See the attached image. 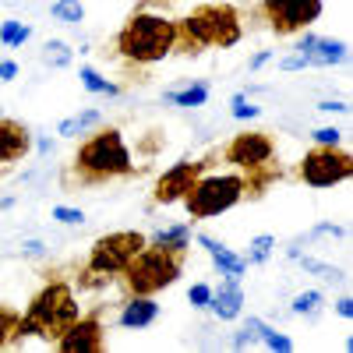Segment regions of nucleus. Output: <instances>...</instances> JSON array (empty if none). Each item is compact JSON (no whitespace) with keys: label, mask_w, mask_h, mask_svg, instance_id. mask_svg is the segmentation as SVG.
Here are the masks:
<instances>
[{"label":"nucleus","mask_w":353,"mask_h":353,"mask_svg":"<svg viewBox=\"0 0 353 353\" xmlns=\"http://www.w3.org/2000/svg\"><path fill=\"white\" fill-rule=\"evenodd\" d=\"M272 248H276V237H272V233H261V237H254L251 248H248V254H244L248 269H251V265H265V261H269Z\"/></svg>","instance_id":"28"},{"label":"nucleus","mask_w":353,"mask_h":353,"mask_svg":"<svg viewBox=\"0 0 353 353\" xmlns=\"http://www.w3.org/2000/svg\"><path fill=\"white\" fill-rule=\"evenodd\" d=\"M244 198H251V181L233 170V173H209L205 170L194 188L184 194V209L191 219H212V216H223L230 212L233 205H241Z\"/></svg>","instance_id":"7"},{"label":"nucleus","mask_w":353,"mask_h":353,"mask_svg":"<svg viewBox=\"0 0 353 353\" xmlns=\"http://www.w3.org/2000/svg\"><path fill=\"white\" fill-rule=\"evenodd\" d=\"M134 163L131 152L124 145V134L117 128H99L96 134H88L64 173V184H78V188H99L110 181H121V176H131Z\"/></svg>","instance_id":"1"},{"label":"nucleus","mask_w":353,"mask_h":353,"mask_svg":"<svg viewBox=\"0 0 353 353\" xmlns=\"http://www.w3.org/2000/svg\"><path fill=\"white\" fill-rule=\"evenodd\" d=\"M244 36V21L241 11L233 4H201L188 18L176 21V46L181 53H201L205 46H237Z\"/></svg>","instance_id":"3"},{"label":"nucleus","mask_w":353,"mask_h":353,"mask_svg":"<svg viewBox=\"0 0 353 353\" xmlns=\"http://www.w3.org/2000/svg\"><path fill=\"white\" fill-rule=\"evenodd\" d=\"M244 329H251V336L261 339L269 350H279V353H290V350H293V339L283 336V332H276L272 325H265L261 318H248V325H244Z\"/></svg>","instance_id":"21"},{"label":"nucleus","mask_w":353,"mask_h":353,"mask_svg":"<svg viewBox=\"0 0 353 353\" xmlns=\"http://www.w3.org/2000/svg\"><path fill=\"white\" fill-rule=\"evenodd\" d=\"M223 163H230L233 170H241L248 181H251V198H261L265 188H269L279 166H276V141L265 134V131H244V134H233L223 149Z\"/></svg>","instance_id":"6"},{"label":"nucleus","mask_w":353,"mask_h":353,"mask_svg":"<svg viewBox=\"0 0 353 353\" xmlns=\"http://www.w3.org/2000/svg\"><path fill=\"white\" fill-rule=\"evenodd\" d=\"M269 61H272V50H261V53H254L251 61H248V68H251V71H261Z\"/></svg>","instance_id":"36"},{"label":"nucleus","mask_w":353,"mask_h":353,"mask_svg":"<svg viewBox=\"0 0 353 353\" xmlns=\"http://www.w3.org/2000/svg\"><path fill=\"white\" fill-rule=\"evenodd\" d=\"M209 301H212V286H209V283H194V286L188 290V304H191V307L201 311V307H209Z\"/></svg>","instance_id":"31"},{"label":"nucleus","mask_w":353,"mask_h":353,"mask_svg":"<svg viewBox=\"0 0 353 353\" xmlns=\"http://www.w3.org/2000/svg\"><path fill=\"white\" fill-rule=\"evenodd\" d=\"M149 244L141 230H117V233H106L92 244L88 251V261H85V272H81V286H103L110 283L113 276L124 272V265Z\"/></svg>","instance_id":"8"},{"label":"nucleus","mask_w":353,"mask_h":353,"mask_svg":"<svg viewBox=\"0 0 353 353\" xmlns=\"http://www.w3.org/2000/svg\"><path fill=\"white\" fill-rule=\"evenodd\" d=\"M311 237H346V230L336 226V223H321V226L311 230Z\"/></svg>","instance_id":"35"},{"label":"nucleus","mask_w":353,"mask_h":353,"mask_svg":"<svg viewBox=\"0 0 353 353\" xmlns=\"http://www.w3.org/2000/svg\"><path fill=\"white\" fill-rule=\"evenodd\" d=\"M321 304H325V293H321V290H304V293H297V297H293L290 311H293V314H307V318H314V314L321 311Z\"/></svg>","instance_id":"26"},{"label":"nucleus","mask_w":353,"mask_h":353,"mask_svg":"<svg viewBox=\"0 0 353 353\" xmlns=\"http://www.w3.org/2000/svg\"><path fill=\"white\" fill-rule=\"evenodd\" d=\"M53 346L61 353H99L106 346V332L99 314H78L71 325L53 339Z\"/></svg>","instance_id":"12"},{"label":"nucleus","mask_w":353,"mask_h":353,"mask_svg":"<svg viewBox=\"0 0 353 353\" xmlns=\"http://www.w3.org/2000/svg\"><path fill=\"white\" fill-rule=\"evenodd\" d=\"M113 46L131 64H159L176 46V18L163 11H149V4H141L117 32Z\"/></svg>","instance_id":"2"},{"label":"nucleus","mask_w":353,"mask_h":353,"mask_svg":"<svg viewBox=\"0 0 353 353\" xmlns=\"http://www.w3.org/2000/svg\"><path fill=\"white\" fill-rule=\"evenodd\" d=\"M318 110H321V113H346L350 106L339 103V99H325V103H318Z\"/></svg>","instance_id":"40"},{"label":"nucleus","mask_w":353,"mask_h":353,"mask_svg":"<svg viewBox=\"0 0 353 353\" xmlns=\"http://www.w3.org/2000/svg\"><path fill=\"white\" fill-rule=\"evenodd\" d=\"M156 318H159V304L152 297H141V293H131L121 307V314H117V321L124 329H149Z\"/></svg>","instance_id":"16"},{"label":"nucleus","mask_w":353,"mask_h":353,"mask_svg":"<svg viewBox=\"0 0 353 353\" xmlns=\"http://www.w3.org/2000/svg\"><path fill=\"white\" fill-rule=\"evenodd\" d=\"M304 57L311 68H332V64L346 61V43L343 39H318L311 46V53H304Z\"/></svg>","instance_id":"17"},{"label":"nucleus","mask_w":353,"mask_h":353,"mask_svg":"<svg viewBox=\"0 0 353 353\" xmlns=\"http://www.w3.org/2000/svg\"><path fill=\"white\" fill-rule=\"evenodd\" d=\"M149 244H159V248H170V251H191V226L181 223V226H166V230H156Z\"/></svg>","instance_id":"20"},{"label":"nucleus","mask_w":353,"mask_h":353,"mask_svg":"<svg viewBox=\"0 0 353 353\" xmlns=\"http://www.w3.org/2000/svg\"><path fill=\"white\" fill-rule=\"evenodd\" d=\"M43 251H46L43 241H25V244H21V254H28V258H39Z\"/></svg>","instance_id":"39"},{"label":"nucleus","mask_w":353,"mask_h":353,"mask_svg":"<svg viewBox=\"0 0 353 353\" xmlns=\"http://www.w3.org/2000/svg\"><path fill=\"white\" fill-rule=\"evenodd\" d=\"M18 78V64L14 61H0V81H14Z\"/></svg>","instance_id":"38"},{"label":"nucleus","mask_w":353,"mask_h":353,"mask_svg":"<svg viewBox=\"0 0 353 353\" xmlns=\"http://www.w3.org/2000/svg\"><path fill=\"white\" fill-rule=\"evenodd\" d=\"M50 18L61 21V25H81L85 21V4L81 0H57L50 8Z\"/></svg>","instance_id":"24"},{"label":"nucleus","mask_w":353,"mask_h":353,"mask_svg":"<svg viewBox=\"0 0 353 353\" xmlns=\"http://www.w3.org/2000/svg\"><path fill=\"white\" fill-rule=\"evenodd\" d=\"M286 254L297 261L304 272H311V276H318V279H325V283H343V279H346L343 269H336V265H329V261H318V258L301 254V248H286Z\"/></svg>","instance_id":"18"},{"label":"nucleus","mask_w":353,"mask_h":353,"mask_svg":"<svg viewBox=\"0 0 353 353\" xmlns=\"http://www.w3.org/2000/svg\"><path fill=\"white\" fill-rule=\"evenodd\" d=\"M53 219L64 223V226H81V223H85V212H81V209H68V205H57Z\"/></svg>","instance_id":"32"},{"label":"nucleus","mask_w":353,"mask_h":353,"mask_svg":"<svg viewBox=\"0 0 353 353\" xmlns=\"http://www.w3.org/2000/svg\"><path fill=\"white\" fill-rule=\"evenodd\" d=\"M336 314H339V318H353V301H350V297H339V301H336Z\"/></svg>","instance_id":"42"},{"label":"nucleus","mask_w":353,"mask_h":353,"mask_svg":"<svg viewBox=\"0 0 353 353\" xmlns=\"http://www.w3.org/2000/svg\"><path fill=\"white\" fill-rule=\"evenodd\" d=\"M163 99L173 103V106H181V110H194V106H205V103H209V85H205V81H194V85H188V88H170Z\"/></svg>","instance_id":"19"},{"label":"nucleus","mask_w":353,"mask_h":353,"mask_svg":"<svg viewBox=\"0 0 353 353\" xmlns=\"http://www.w3.org/2000/svg\"><path fill=\"white\" fill-rule=\"evenodd\" d=\"M96 124H99V110H85V113H78V117H68V121H61L57 134H61V138H78V134H85L88 128H96Z\"/></svg>","instance_id":"23"},{"label":"nucleus","mask_w":353,"mask_h":353,"mask_svg":"<svg viewBox=\"0 0 353 353\" xmlns=\"http://www.w3.org/2000/svg\"><path fill=\"white\" fill-rule=\"evenodd\" d=\"M28 36H32V28L14 21V18H8L4 25H0V43H4V46H21Z\"/></svg>","instance_id":"29"},{"label":"nucleus","mask_w":353,"mask_h":353,"mask_svg":"<svg viewBox=\"0 0 353 353\" xmlns=\"http://www.w3.org/2000/svg\"><path fill=\"white\" fill-rule=\"evenodd\" d=\"M184 261L188 254L184 251H170V248H159V244H145L121 272V283L128 293H141V297H156L159 290L173 286L184 272Z\"/></svg>","instance_id":"5"},{"label":"nucleus","mask_w":353,"mask_h":353,"mask_svg":"<svg viewBox=\"0 0 353 353\" xmlns=\"http://www.w3.org/2000/svg\"><path fill=\"white\" fill-rule=\"evenodd\" d=\"M304 68H311L304 53H290V57H283V61H279V71H304Z\"/></svg>","instance_id":"34"},{"label":"nucleus","mask_w":353,"mask_h":353,"mask_svg":"<svg viewBox=\"0 0 353 353\" xmlns=\"http://www.w3.org/2000/svg\"><path fill=\"white\" fill-rule=\"evenodd\" d=\"M248 346H254V336H251V329H241L233 336V350H248Z\"/></svg>","instance_id":"37"},{"label":"nucleus","mask_w":353,"mask_h":353,"mask_svg":"<svg viewBox=\"0 0 353 353\" xmlns=\"http://www.w3.org/2000/svg\"><path fill=\"white\" fill-rule=\"evenodd\" d=\"M18 325H21V314H18L14 307L0 304V350L18 343Z\"/></svg>","instance_id":"25"},{"label":"nucleus","mask_w":353,"mask_h":353,"mask_svg":"<svg viewBox=\"0 0 353 353\" xmlns=\"http://www.w3.org/2000/svg\"><path fill=\"white\" fill-rule=\"evenodd\" d=\"M74 61V53H71V46L64 43V39H50L46 46H43V64H50V68H68Z\"/></svg>","instance_id":"27"},{"label":"nucleus","mask_w":353,"mask_h":353,"mask_svg":"<svg viewBox=\"0 0 353 353\" xmlns=\"http://www.w3.org/2000/svg\"><path fill=\"white\" fill-rule=\"evenodd\" d=\"M78 314H81V307L74 301L71 283L68 279H53V283H46L36 293L32 301H28V307L21 314V325H18V339L36 336L43 343H53Z\"/></svg>","instance_id":"4"},{"label":"nucleus","mask_w":353,"mask_h":353,"mask_svg":"<svg viewBox=\"0 0 353 353\" xmlns=\"http://www.w3.org/2000/svg\"><path fill=\"white\" fill-rule=\"evenodd\" d=\"M339 141H343L339 128H318L314 131V145H339Z\"/></svg>","instance_id":"33"},{"label":"nucleus","mask_w":353,"mask_h":353,"mask_svg":"<svg viewBox=\"0 0 353 353\" xmlns=\"http://www.w3.org/2000/svg\"><path fill=\"white\" fill-rule=\"evenodd\" d=\"M78 78H81V85L88 88L92 96H121V85H113L110 78H103L96 68H78Z\"/></svg>","instance_id":"22"},{"label":"nucleus","mask_w":353,"mask_h":353,"mask_svg":"<svg viewBox=\"0 0 353 353\" xmlns=\"http://www.w3.org/2000/svg\"><path fill=\"white\" fill-rule=\"evenodd\" d=\"M314 43H318V36H314V32H304V36H301V43L293 46V53H311V46H314Z\"/></svg>","instance_id":"41"},{"label":"nucleus","mask_w":353,"mask_h":353,"mask_svg":"<svg viewBox=\"0 0 353 353\" xmlns=\"http://www.w3.org/2000/svg\"><path fill=\"white\" fill-rule=\"evenodd\" d=\"M325 4L321 0H261L258 4V14L269 21V28L276 36H297L304 28H311Z\"/></svg>","instance_id":"10"},{"label":"nucleus","mask_w":353,"mask_h":353,"mask_svg":"<svg viewBox=\"0 0 353 353\" xmlns=\"http://www.w3.org/2000/svg\"><path fill=\"white\" fill-rule=\"evenodd\" d=\"M297 176L311 188H332V184H343L353 176V156L339 145H314L311 152H304L301 166H297Z\"/></svg>","instance_id":"9"},{"label":"nucleus","mask_w":353,"mask_h":353,"mask_svg":"<svg viewBox=\"0 0 353 353\" xmlns=\"http://www.w3.org/2000/svg\"><path fill=\"white\" fill-rule=\"evenodd\" d=\"M198 244L205 248V254L212 258V265L219 269V276H226V279H244V272H248V261H244V254H233L223 241H216V237H205V233H198Z\"/></svg>","instance_id":"14"},{"label":"nucleus","mask_w":353,"mask_h":353,"mask_svg":"<svg viewBox=\"0 0 353 353\" xmlns=\"http://www.w3.org/2000/svg\"><path fill=\"white\" fill-rule=\"evenodd\" d=\"M230 113H233V121H254V117H258L261 110H258L244 92H237V96L230 99Z\"/></svg>","instance_id":"30"},{"label":"nucleus","mask_w":353,"mask_h":353,"mask_svg":"<svg viewBox=\"0 0 353 353\" xmlns=\"http://www.w3.org/2000/svg\"><path fill=\"white\" fill-rule=\"evenodd\" d=\"M36 149H39V152H43V156H46V152H50V149H53V141H50V138H39V141H36Z\"/></svg>","instance_id":"43"},{"label":"nucleus","mask_w":353,"mask_h":353,"mask_svg":"<svg viewBox=\"0 0 353 353\" xmlns=\"http://www.w3.org/2000/svg\"><path fill=\"white\" fill-rule=\"evenodd\" d=\"M212 166V159H181V163H173L159 181L152 188V201L156 205H176V201H184V194L194 188V181Z\"/></svg>","instance_id":"11"},{"label":"nucleus","mask_w":353,"mask_h":353,"mask_svg":"<svg viewBox=\"0 0 353 353\" xmlns=\"http://www.w3.org/2000/svg\"><path fill=\"white\" fill-rule=\"evenodd\" d=\"M212 314L219 321H237L241 311H244V290H241V279H223L216 290H212V301H209Z\"/></svg>","instance_id":"15"},{"label":"nucleus","mask_w":353,"mask_h":353,"mask_svg":"<svg viewBox=\"0 0 353 353\" xmlns=\"http://www.w3.org/2000/svg\"><path fill=\"white\" fill-rule=\"evenodd\" d=\"M32 149V131L18 121H8L0 117V166L4 163H21Z\"/></svg>","instance_id":"13"}]
</instances>
